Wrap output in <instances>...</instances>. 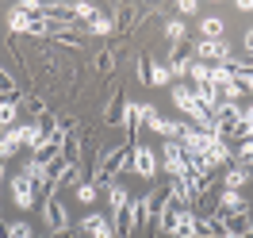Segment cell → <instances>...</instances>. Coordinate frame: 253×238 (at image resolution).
I'll return each mask as SVG.
<instances>
[{
    "label": "cell",
    "instance_id": "21",
    "mask_svg": "<svg viewBox=\"0 0 253 238\" xmlns=\"http://www.w3.org/2000/svg\"><path fill=\"white\" fill-rule=\"evenodd\" d=\"M108 200H111V211H119V207H126V204H130V192H126L123 185L115 181V185H108Z\"/></svg>",
    "mask_w": 253,
    "mask_h": 238
},
{
    "label": "cell",
    "instance_id": "2",
    "mask_svg": "<svg viewBox=\"0 0 253 238\" xmlns=\"http://www.w3.org/2000/svg\"><path fill=\"white\" fill-rule=\"evenodd\" d=\"M130 169H134V177H142V181H154L158 177V150L134 143L130 146Z\"/></svg>",
    "mask_w": 253,
    "mask_h": 238
},
{
    "label": "cell",
    "instance_id": "14",
    "mask_svg": "<svg viewBox=\"0 0 253 238\" xmlns=\"http://www.w3.org/2000/svg\"><path fill=\"white\" fill-rule=\"evenodd\" d=\"M192 93H196V100L204 104V111H215L219 108V89L207 81V85H192Z\"/></svg>",
    "mask_w": 253,
    "mask_h": 238
},
{
    "label": "cell",
    "instance_id": "4",
    "mask_svg": "<svg viewBox=\"0 0 253 238\" xmlns=\"http://www.w3.org/2000/svg\"><path fill=\"white\" fill-rule=\"evenodd\" d=\"M8 189H12V200H16L19 211H31L35 200H39V185H35L27 173H16L12 181H8Z\"/></svg>",
    "mask_w": 253,
    "mask_h": 238
},
{
    "label": "cell",
    "instance_id": "28",
    "mask_svg": "<svg viewBox=\"0 0 253 238\" xmlns=\"http://www.w3.org/2000/svg\"><path fill=\"white\" fill-rule=\"evenodd\" d=\"M173 73H169V65H154L150 69V89H161V85H169Z\"/></svg>",
    "mask_w": 253,
    "mask_h": 238
},
{
    "label": "cell",
    "instance_id": "32",
    "mask_svg": "<svg viewBox=\"0 0 253 238\" xmlns=\"http://www.w3.org/2000/svg\"><path fill=\"white\" fill-rule=\"evenodd\" d=\"M96 192H100V189H96L92 181H88V185H81V189H77V200H81V204H92V200H96Z\"/></svg>",
    "mask_w": 253,
    "mask_h": 238
},
{
    "label": "cell",
    "instance_id": "16",
    "mask_svg": "<svg viewBox=\"0 0 253 238\" xmlns=\"http://www.w3.org/2000/svg\"><path fill=\"white\" fill-rule=\"evenodd\" d=\"M8 27L16 35H31V27H35V16H27L23 8H12V16H8Z\"/></svg>",
    "mask_w": 253,
    "mask_h": 238
},
{
    "label": "cell",
    "instance_id": "35",
    "mask_svg": "<svg viewBox=\"0 0 253 238\" xmlns=\"http://www.w3.org/2000/svg\"><path fill=\"white\" fill-rule=\"evenodd\" d=\"M242 115H246V119H253V104H250V108H246V111H242Z\"/></svg>",
    "mask_w": 253,
    "mask_h": 238
},
{
    "label": "cell",
    "instance_id": "7",
    "mask_svg": "<svg viewBox=\"0 0 253 238\" xmlns=\"http://www.w3.org/2000/svg\"><path fill=\"white\" fill-rule=\"evenodd\" d=\"M196 54L207 58V62H215V65H230L234 62V54H230V47H226L222 39H200V43H196Z\"/></svg>",
    "mask_w": 253,
    "mask_h": 238
},
{
    "label": "cell",
    "instance_id": "36",
    "mask_svg": "<svg viewBox=\"0 0 253 238\" xmlns=\"http://www.w3.org/2000/svg\"><path fill=\"white\" fill-rule=\"evenodd\" d=\"M46 238H65V235H46Z\"/></svg>",
    "mask_w": 253,
    "mask_h": 238
},
{
    "label": "cell",
    "instance_id": "5",
    "mask_svg": "<svg viewBox=\"0 0 253 238\" xmlns=\"http://www.w3.org/2000/svg\"><path fill=\"white\" fill-rule=\"evenodd\" d=\"M42 223L50 227V235H65V231H69V211H65V204L58 196H46V200H42Z\"/></svg>",
    "mask_w": 253,
    "mask_h": 238
},
{
    "label": "cell",
    "instance_id": "10",
    "mask_svg": "<svg viewBox=\"0 0 253 238\" xmlns=\"http://www.w3.org/2000/svg\"><path fill=\"white\" fill-rule=\"evenodd\" d=\"M211 115H215V123L222 127V135H230V131L242 123V108H238V104H226V100H219V108L211 111Z\"/></svg>",
    "mask_w": 253,
    "mask_h": 238
},
{
    "label": "cell",
    "instance_id": "9",
    "mask_svg": "<svg viewBox=\"0 0 253 238\" xmlns=\"http://www.w3.org/2000/svg\"><path fill=\"white\" fill-rule=\"evenodd\" d=\"M54 131V115H42V119H35V123H23V146H39L46 143V135Z\"/></svg>",
    "mask_w": 253,
    "mask_h": 238
},
{
    "label": "cell",
    "instance_id": "6",
    "mask_svg": "<svg viewBox=\"0 0 253 238\" xmlns=\"http://www.w3.org/2000/svg\"><path fill=\"white\" fill-rule=\"evenodd\" d=\"M146 127L154 131V135H161V139H180L188 123H180V119H165L158 108H150V104H146Z\"/></svg>",
    "mask_w": 253,
    "mask_h": 238
},
{
    "label": "cell",
    "instance_id": "13",
    "mask_svg": "<svg viewBox=\"0 0 253 238\" xmlns=\"http://www.w3.org/2000/svg\"><path fill=\"white\" fill-rule=\"evenodd\" d=\"M246 196H242V192L238 189H222L219 192V211H246Z\"/></svg>",
    "mask_w": 253,
    "mask_h": 238
},
{
    "label": "cell",
    "instance_id": "12",
    "mask_svg": "<svg viewBox=\"0 0 253 238\" xmlns=\"http://www.w3.org/2000/svg\"><path fill=\"white\" fill-rule=\"evenodd\" d=\"M173 238H200V219H196L192 207L180 211V219H176V227H173Z\"/></svg>",
    "mask_w": 253,
    "mask_h": 238
},
{
    "label": "cell",
    "instance_id": "1",
    "mask_svg": "<svg viewBox=\"0 0 253 238\" xmlns=\"http://www.w3.org/2000/svg\"><path fill=\"white\" fill-rule=\"evenodd\" d=\"M161 169H165V173L173 177H184L192 169L188 165V154H184V146H180V139H165V143H161Z\"/></svg>",
    "mask_w": 253,
    "mask_h": 238
},
{
    "label": "cell",
    "instance_id": "34",
    "mask_svg": "<svg viewBox=\"0 0 253 238\" xmlns=\"http://www.w3.org/2000/svg\"><path fill=\"white\" fill-rule=\"evenodd\" d=\"M176 8H180V16H196V12H200V4H196V0H180Z\"/></svg>",
    "mask_w": 253,
    "mask_h": 238
},
{
    "label": "cell",
    "instance_id": "17",
    "mask_svg": "<svg viewBox=\"0 0 253 238\" xmlns=\"http://www.w3.org/2000/svg\"><path fill=\"white\" fill-rule=\"evenodd\" d=\"M246 181H250V165H230L222 173V189H242Z\"/></svg>",
    "mask_w": 253,
    "mask_h": 238
},
{
    "label": "cell",
    "instance_id": "38",
    "mask_svg": "<svg viewBox=\"0 0 253 238\" xmlns=\"http://www.w3.org/2000/svg\"><path fill=\"white\" fill-rule=\"evenodd\" d=\"M0 211H4V207H0Z\"/></svg>",
    "mask_w": 253,
    "mask_h": 238
},
{
    "label": "cell",
    "instance_id": "18",
    "mask_svg": "<svg viewBox=\"0 0 253 238\" xmlns=\"http://www.w3.org/2000/svg\"><path fill=\"white\" fill-rule=\"evenodd\" d=\"M16 119H19V104H16V100H0V127H4V131L19 127Z\"/></svg>",
    "mask_w": 253,
    "mask_h": 238
},
{
    "label": "cell",
    "instance_id": "26",
    "mask_svg": "<svg viewBox=\"0 0 253 238\" xmlns=\"http://www.w3.org/2000/svg\"><path fill=\"white\" fill-rule=\"evenodd\" d=\"M234 158H238V165H253V135H250V139H238Z\"/></svg>",
    "mask_w": 253,
    "mask_h": 238
},
{
    "label": "cell",
    "instance_id": "33",
    "mask_svg": "<svg viewBox=\"0 0 253 238\" xmlns=\"http://www.w3.org/2000/svg\"><path fill=\"white\" fill-rule=\"evenodd\" d=\"M234 81L246 89V93H253V69H234Z\"/></svg>",
    "mask_w": 253,
    "mask_h": 238
},
{
    "label": "cell",
    "instance_id": "37",
    "mask_svg": "<svg viewBox=\"0 0 253 238\" xmlns=\"http://www.w3.org/2000/svg\"><path fill=\"white\" fill-rule=\"evenodd\" d=\"M250 181H253V165H250Z\"/></svg>",
    "mask_w": 253,
    "mask_h": 238
},
{
    "label": "cell",
    "instance_id": "27",
    "mask_svg": "<svg viewBox=\"0 0 253 238\" xmlns=\"http://www.w3.org/2000/svg\"><path fill=\"white\" fill-rule=\"evenodd\" d=\"M230 81H234V69H230V65H211V85H215V89L230 85Z\"/></svg>",
    "mask_w": 253,
    "mask_h": 238
},
{
    "label": "cell",
    "instance_id": "30",
    "mask_svg": "<svg viewBox=\"0 0 253 238\" xmlns=\"http://www.w3.org/2000/svg\"><path fill=\"white\" fill-rule=\"evenodd\" d=\"M188 77L196 81V85H207V81H211V65H204V62H192Z\"/></svg>",
    "mask_w": 253,
    "mask_h": 238
},
{
    "label": "cell",
    "instance_id": "25",
    "mask_svg": "<svg viewBox=\"0 0 253 238\" xmlns=\"http://www.w3.org/2000/svg\"><path fill=\"white\" fill-rule=\"evenodd\" d=\"M184 31H188V23H184V19H165V39H169L173 47L184 39Z\"/></svg>",
    "mask_w": 253,
    "mask_h": 238
},
{
    "label": "cell",
    "instance_id": "11",
    "mask_svg": "<svg viewBox=\"0 0 253 238\" xmlns=\"http://www.w3.org/2000/svg\"><path fill=\"white\" fill-rule=\"evenodd\" d=\"M19 146H23V127H8L4 135H0V161L16 158Z\"/></svg>",
    "mask_w": 253,
    "mask_h": 238
},
{
    "label": "cell",
    "instance_id": "8",
    "mask_svg": "<svg viewBox=\"0 0 253 238\" xmlns=\"http://www.w3.org/2000/svg\"><path fill=\"white\" fill-rule=\"evenodd\" d=\"M81 235H84V238H115V227H111L108 215L92 211V215H84V219H81Z\"/></svg>",
    "mask_w": 253,
    "mask_h": 238
},
{
    "label": "cell",
    "instance_id": "19",
    "mask_svg": "<svg viewBox=\"0 0 253 238\" xmlns=\"http://www.w3.org/2000/svg\"><path fill=\"white\" fill-rule=\"evenodd\" d=\"M23 173L31 177V181L39 185V189H42V185H50V181H46V165H42V161H35V154H31L27 161H23Z\"/></svg>",
    "mask_w": 253,
    "mask_h": 238
},
{
    "label": "cell",
    "instance_id": "24",
    "mask_svg": "<svg viewBox=\"0 0 253 238\" xmlns=\"http://www.w3.org/2000/svg\"><path fill=\"white\" fill-rule=\"evenodd\" d=\"M123 104H126L123 93L111 96V108H108V123H111V127H123Z\"/></svg>",
    "mask_w": 253,
    "mask_h": 238
},
{
    "label": "cell",
    "instance_id": "31",
    "mask_svg": "<svg viewBox=\"0 0 253 238\" xmlns=\"http://www.w3.org/2000/svg\"><path fill=\"white\" fill-rule=\"evenodd\" d=\"M4 235H8V238H35L27 223H8V227H4Z\"/></svg>",
    "mask_w": 253,
    "mask_h": 238
},
{
    "label": "cell",
    "instance_id": "29",
    "mask_svg": "<svg viewBox=\"0 0 253 238\" xmlns=\"http://www.w3.org/2000/svg\"><path fill=\"white\" fill-rule=\"evenodd\" d=\"M0 100H16V81L8 69H0Z\"/></svg>",
    "mask_w": 253,
    "mask_h": 238
},
{
    "label": "cell",
    "instance_id": "15",
    "mask_svg": "<svg viewBox=\"0 0 253 238\" xmlns=\"http://www.w3.org/2000/svg\"><path fill=\"white\" fill-rule=\"evenodd\" d=\"M230 158H234V150H230V143H226V139H215V143H211V150H207V161H211V165L219 169V165H226Z\"/></svg>",
    "mask_w": 253,
    "mask_h": 238
},
{
    "label": "cell",
    "instance_id": "3",
    "mask_svg": "<svg viewBox=\"0 0 253 238\" xmlns=\"http://www.w3.org/2000/svg\"><path fill=\"white\" fill-rule=\"evenodd\" d=\"M173 104L180 115H188L192 123H200L204 115H211V111H204V104L196 100V93H192V85H173Z\"/></svg>",
    "mask_w": 253,
    "mask_h": 238
},
{
    "label": "cell",
    "instance_id": "23",
    "mask_svg": "<svg viewBox=\"0 0 253 238\" xmlns=\"http://www.w3.org/2000/svg\"><path fill=\"white\" fill-rule=\"evenodd\" d=\"M188 69H192V58H184V54H180V47H173V62H169V73H173V77H188Z\"/></svg>",
    "mask_w": 253,
    "mask_h": 238
},
{
    "label": "cell",
    "instance_id": "22",
    "mask_svg": "<svg viewBox=\"0 0 253 238\" xmlns=\"http://www.w3.org/2000/svg\"><path fill=\"white\" fill-rule=\"evenodd\" d=\"M84 27H88V35H111V31H115V23H111V19L104 16V12H96V16L88 19Z\"/></svg>",
    "mask_w": 253,
    "mask_h": 238
},
{
    "label": "cell",
    "instance_id": "20",
    "mask_svg": "<svg viewBox=\"0 0 253 238\" xmlns=\"http://www.w3.org/2000/svg\"><path fill=\"white\" fill-rule=\"evenodd\" d=\"M200 31H204V39H222L226 23H222L219 16H204V19H200Z\"/></svg>",
    "mask_w": 253,
    "mask_h": 238
}]
</instances>
